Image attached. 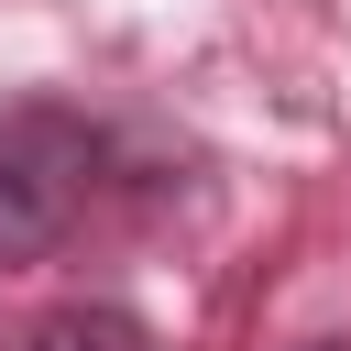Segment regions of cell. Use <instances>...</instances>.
I'll list each match as a JSON object with an SVG mask.
<instances>
[{
	"instance_id": "1",
	"label": "cell",
	"mask_w": 351,
	"mask_h": 351,
	"mask_svg": "<svg viewBox=\"0 0 351 351\" xmlns=\"http://www.w3.org/2000/svg\"><path fill=\"white\" fill-rule=\"evenodd\" d=\"M110 176V132L66 99L0 110V263H44Z\"/></svg>"
},
{
	"instance_id": "2",
	"label": "cell",
	"mask_w": 351,
	"mask_h": 351,
	"mask_svg": "<svg viewBox=\"0 0 351 351\" xmlns=\"http://www.w3.org/2000/svg\"><path fill=\"white\" fill-rule=\"evenodd\" d=\"M22 351H154V340H143V318H132V307H99V296H77V307L33 318V329H22Z\"/></svg>"
}]
</instances>
